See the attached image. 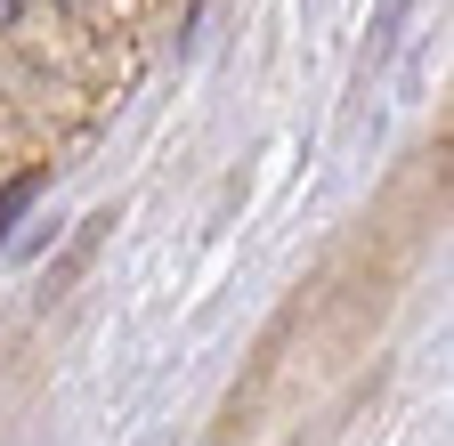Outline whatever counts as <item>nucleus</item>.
Masks as SVG:
<instances>
[{
  "mask_svg": "<svg viewBox=\"0 0 454 446\" xmlns=\"http://www.w3.org/2000/svg\"><path fill=\"white\" fill-rule=\"evenodd\" d=\"M33 195H41V179H9V187H0V244H9V228L33 211Z\"/></svg>",
  "mask_w": 454,
  "mask_h": 446,
  "instance_id": "nucleus-1",
  "label": "nucleus"
},
{
  "mask_svg": "<svg viewBox=\"0 0 454 446\" xmlns=\"http://www.w3.org/2000/svg\"><path fill=\"white\" fill-rule=\"evenodd\" d=\"M17 17H25V0H0V33H9Z\"/></svg>",
  "mask_w": 454,
  "mask_h": 446,
  "instance_id": "nucleus-2",
  "label": "nucleus"
}]
</instances>
